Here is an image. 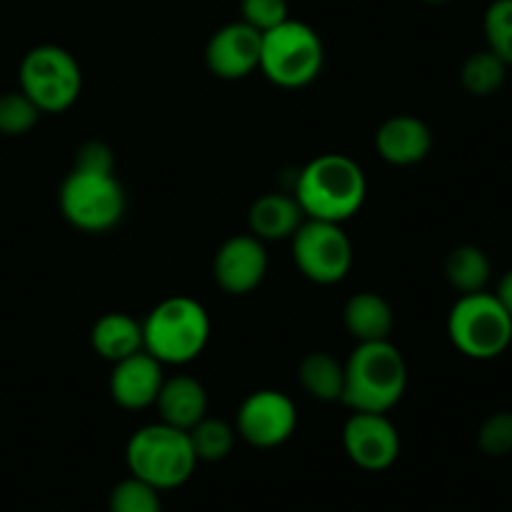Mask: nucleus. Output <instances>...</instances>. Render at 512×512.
Returning a JSON list of instances; mask_svg holds the SVG:
<instances>
[{
  "label": "nucleus",
  "instance_id": "13",
  "mask_svg": "<svg viewBox=\"0 0 512 512\" xmlns=\"http://www.w3.org/2000/svg\"><path fill=\"white\" fill-rule=\"evenodd\" d=\"M263 33L248 23H228L215 30L205 45V63L213 75L223 80H240L258 70Z\"/></svg>",
  "mask_w": 512,
  "mask_h": 512
},
{
  "label": "nucleus",
  "instance_id": "17",
  "mask_svg": "<svg viewBox=\"0 0 512 512\" xmlns=\"http://www.w3.org/2000/svg\"><path fill=\"white\" fill-rule=\"evenodd\" d=\"M305 213L298 205L295 195L285 193H265L250 205L248 225L255 238L265 240H285L293 238L295 230L303 225Z\"/></svg>",
  "mask_w": 512,
  "mask_h": 512
},
{
  "label": "nucleus",
  "instance_id": "23",
  "mask_svg": "<svg viewBox=\"0 0 512 512\" xmlns=\"http://www.w3.org/2000/svg\"><path fill=\"white\" fill-rule=\"evenodd\" d=\"M188 435L198 460H208V463L228 458L235 445V430L225 420L208 418V415L195 428H190Z\"/></svg>",
  "mask_w": 512,
  "mask_h": 512
},
{
  "label": "nucleus",
  "instance_id": "14",
  "mask_svg": "<svg viewBox=\"0 0 512 512\" xmlns=\"http://www.w3.org/2000/svg\"><path fill=\"white\" fill-rule=\"evenodd\" d=\"M163 380V363L155 360L148 350H138V353L113 363L110 395L120 408L145 410L155 405Z\"/></svg>",
  "mask_w": 512,
  "mask_h": 512
},
{
  "label": "nucleus",
  "instance_id": "31",
  "mask_svg": "<svg viewBox=\"0 0 512 512\" xmlns=\"http://www.w3.org/2000/svg\"><path fill=\"white\" fill-rule=\"evenodd\" d=\"M423 3H430V5H443V3H448V0H423Z\"/></svg>",
  "mask_w": 512,
  "mask_h": 512
},
{
  "label": "nucleus",
  "instance_id": "18",
  "mask_svg": "<svg viewBox=\"0 0 512 512\" xmlns=\"http://www.w3.org/2000/svg\"><path fill=\"white\" fill-rule=\"evenodd\" d=\"M343 323L358 343H375V340H390L395 315L383 295L358 293L345 303Z\"/></svg>",
  "mask_w": 512,
  "mask_h": 512
},
{
  "label": "nucleus",
  "instance_id": "12",
  "mask_svg": "<svg viewBox=\"0 0 512 512\" xmlns=\"http://www.w3.org/2000/svg\"><path fill=\"white\" fill-rule=\"evenodd\" d=\"M268 273V253L263 240L248 235H233L215 253L213 275L220 290L228 295L253 293Z\"/></svg>",
  "mask_w": 512,
  "mask_h": 512
},
{
  "label": "nucleus",
  "instance_id": "28",
  "mask_svg": "<svg viewBox=\"0 0 512 512\" xmlns=\"http://www.w3.org/2000/svg\"><path fill=\"white\" fill-rule=\"evenodd\" d=\"M240 13H243V23H248L258 33H265L290 18L288 0H240Z\"/></svg>",
  "mask_w": 512,
  "mask_h": 512
},
{
  "label": "nucleus",
  "instance_id": "11",
  "mask_svg": "<svg viewBox=\"0 0 512 512\" xmlns=\"http://www.w3.org/2000/svg\"><path fill=\"white\" fill-rule=\"evenodd\" d=\"M343 445L358 468L380 473L400 455V433L388 413H353L343 428Z\"/></svg>",
  "mask_w": 512,
  "mask_h": 512
},
{
  "label": "nucleus",
  "instance_id": "4",
  "mask_svg": "<svg viewBox=\"0 0 512 512\" xmlns=\"http://www.w3.org/2000/svg\"><path fill=\"white\" fill-rule=\"evenodd\" d=\"M125 463L133 478L155 490H173L188 483L195 473V455L190 435L168 423H153L135 430L125 448Z\"/></svg>",
  "mask_w": 512,
  "mask_h": 512
},
{
  "label": "nucleus",
  "instance_id": "6",
  "mask_svg": "<svg viewBox=\"0 0 512 512\" xmlns=\"http://www.w3.org/2000/svg\"><path fill=\"white\" fill-rule=\"evenodd\" d=\"M448 338L470 360H493L512 343V318L495 293L460 295L448 315Z\"/></svg>",
  "mask_w": 512,
  "mask_h": 512
},
{
  "label": "nucleus",
  "instance_id": "22",
  "mask_svg": "<svg viewBox=\"0 0 512 512\" xmlns=\"http://www.w3.org/2000/svg\"><path fill=\"white\" fill-rule=\"evenodd\" d=\"M508 65L498 58L490 48L468 55L460 68V83L475 98H490L498 93L508 80Z\"/></svg>",
  "mask_w": 512,
  "mask_h": 512
},
{
  "label": "nucleus",
  "instance_id": "2",
  "mask_svg": "<svg viewBox=\"0 0 512 512\" xmlns=\"http://www.w3.org/2000/svg\"><path fill=\"white\" fill-rule=\"evenodd\" d=\"M345 385L340 403L353 413H388L408 388V365L390 340L358 343L345 360Z\"/></svg>",
  "mask_w": 512,
  "mask_h": 512
},
{
  "label": "nucleus",
  "instance_id": "1",
  "mask_svg": "<svg viewBox=\"0 0 512 512\" xmlns=\"http://www.w3.org/2000/svg\"><path fill=\"white\" fill-rule=\"evenodd\" d=\"M365 195L368 180L363 168L340 153L318 155L295 178V200L310 220L343 225L363 208Z\"/></svg>",
  "mask_w": 512,
  "mask_h": 512
},
{
  "label": "nucleus",
  "instance_id": "15",
  "mask_svg": "<svg viewBox=\"0 0 512 512\" xmlns=\"http://www.w3.org/2000/svg\"><path fill=\"white\" fill-rule=\"evenodd\" d=\"M375 148L380 158L390 165H400V168L418 165L433 150V130L415 115H393L378 128Z\"/></svg>",
  "mask_w": 512,
  "mask_h": 512
},
{
  "label": "nucleus",
  "instance_id": "3",
  "mask_svg": "<svg viewBox=\"0 0 512 512\" xmlns=\"http://www.w3.org/2000/svg\"><path fill=\"white\" fill-rule=\"evenodd\" d=\"M210 340L208 310L193 298L173 295L143 320V348L163 365H188Z\"/></svg>",
  "mask_w": 512,
  "mask_h": 512
},
{
  "label": "nucleus",
  "instance_id": "25",
  "mask_svg": "<svg viewBox=\"0 0 512 512\" xmlns=\"http://www.w3.org/2000/svg\"><path fill=\"white\" fill-rule=\"evenodd\" d=\"M110 512H163L160 490L130 475L110 493Z\"/></svg>",
  "mask_w": 512,
  "mask_h": 512
},
{
  "label": "nucleus",
  "instance_id": "10",
  "mask_svg": "<svg viewBox=\"0 0 512 512\" xmlns=\"http://www.w3.org/2000/svg\"><path fill=\"white\" fill-rule=\"evenodd\" d=\"M298 425V408L280 390H255L240 403L235 428L245 443L255 448H278Z\"/></svg>",
  "mask_w": 512,
  "mask_h": 512
},
{
  "label": "nucleus",
  "instance_id": "8",
  "mask_svg": "<svg viewBox=\"0 0 512 512\" xmlns=\"http://www.w3.org/2000/svg\"><path fill=\"white\" fill-rule=\"evenodd\" d=\"M20 90L40 113H63L83 90L78 60L60 45H38L20 63Z\"/></svg>",
  "mask_w": 512,
  "mask_h": 512
},
{
  "label": "nucleus",
  "instance_id": "27",
  "mask_svg": "<svg viewBox=\"0 0 512 512\" xmlns=\"http://www.w3.org/2000/svg\"><path fill=\"white\" fill-rule=\"evenodd\" d=\"M478 448L490 458H503L512 453V413H493L478 430Z\"/></svg>",
  "mask_w": 512,
  "mask_h": 512
},
{
  "label": "nucleus",
  "instance_id": "5",
  "mask_svg": "<svg viewBox=\"0 0 512 512\" xmlns=\"http://www.w3.org/2000/svg\"><path fill=\"white\" fill-rule=\"evenodd\" d=\"M323 60V40L308 23L288 18L263 33L258 70L280 88L310 85L323 70Z\"/></svg>",
  "mask_w": 512,
  "mask_h": 512
},
{
  "label": "nucleus",
  "instance_id": "19",
  "mask_svg": "<svg viewBox=\"0 0 512 512\" xmlns=\"http://www.w3.org/2000/svg\"><path fill=\"white\" fill-rule=\"evenodd\" d=\"M95 353L103 360L118 363L128 355L138 353L143 348V323L128 313H105L90 333Z\"/></svg>",
  "mask_w": 512,
  "mask_h": 512
},
{
  "label": "nucleus",
  "instance_id": "7",
  "mask_svg": "<svg viewBox=\"0 0 512 512\" xmlns=\"http://www.w3.org/2000/svg\"><path fill=\"white\" fill-rule=\"evenodd\" d=\"M60 213L83 233H108L125 215V190L115 173L73 168L60 185Z\"/></svg>",
  "mask_w": 512,
  "mask_h": 512
},
{
  "label": "nucleus",
  "instance_id": "21",
  "mask_svg": "<svg viewBox=\"0 0 512 512\" xmlns=\"http://www.w3.org/2000/svg\"><path fill=\"white\" fill-rule=\"evenodd\" d=\"M490 275H493V265H490L488 253L480 250L478 245H460L445 260V278L460 295L485 290Z\"/></svg>",
  "mask_w": 512,
  "mask_h": 512
},
{
  "label": "nucleus",
  "instance_id": "29",
  "mask_svg": "<svg viewBox=\"0 0 512 512\" xmlns=\"http://www.w3.org/2000/svg\"><path fill=\"white\" fill-rule=\"evenodd\" d=\"M73 168L98 170V173H113L115 170L113 150H110L105 143H100V140H88V143L80 145L78 153H75Z\"/></svg>",
  "mask_w": 512,
  "mask_h": 512
},
{
  "label": "nucleus",
  "instance_id": "16",
  "mask_svg": "<svg viewBox=\"0 0 512 512\" xmlns=\"http://www.w3.org/2000/svg\"><path fill=\"white\" fill-rule=\"evenodd\" d=\"M155 408L160 413V423H168L188 433L208 415V393L203 383L190 375H173L163 380Z\"/></svg>",
  "mask_w": 512,
  "mask_h": 512
},
{
  "label": "nucleus",
  "instance_id": "24",
  "mask_svg": "<svg viewBox=\"0 0 512 512\" xmlns=\"http://www.w3.org/2000/svg\"><path fill=\"white\" fill-rule=\"evenodd\" d=\"M483 33L488 48L512 68V0H493L485 10Z\"/></svg>",
  "mask_w": 512,
  "mask_h": 512
},
{
  "label": "nucleus",
  "instance_id": "30",
  "mask_svg": "<svg viewBox=\"0 0 512 512\" xmlns=\"http://www.w3.org/2000/svg\"><path fill=\"white\" fill-rule=\"evenodd\" d=\"M495 298H498L500 303H503V308L508 310L510 318H512V270H508V273H505L503 278H500L498 290H495Z\"/></svg>",
  "mask_w": 512,
  "mask_h": 512
},
{
  "label": "nucleus",
  "instance_id": "9",
  "mask_svg": "<svg viewBox=\"0 0 512 512\" xmlns=\"http://www.w3.org/2000/svg\"><path fill=\"white\" fill-rule=\"evenodd\" d=\"M293 260L318 285H335L353 268V243L343 225L305 218L293 235Z\"/></svg>",
  "mask_w": 512,
  "mask_h": 512
},
{
  "label": "nucleus",
  "instance_id": "26",
  "mask_svg": "<svg viewBox=\"0 0 512 512\" xmlns=\"http://www.w3.org/2000/svg\"><path fill=\"white\" fill-rule=\"evenodd\" d=\"M38 118L40 110L23 90L0 95V133L3 135H25L38 123Z\"/></svg>",
  "mask_w": 512,
  "mask_h": 512
},
{
  "label": "nucleus",
  "instance_id": "20",
  "mask_svg": "<svg viewBox=\"0 0 512 512\" xmlns=\"http://www.w3.org/2000/svg\"><path fill=\"white\" fill-rule=\"evenodd\" d=\"M298 380L308 395L323 403H335L343 398L345 365L325 350H313L298 365Z\"/></svg>",
  "mask_w": 512,
  "mask_h": 512
}]
</instances>
